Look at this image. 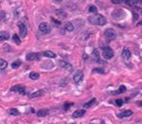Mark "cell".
<instances>
[{"label": "cell", "mask_w": 142, "mask_h": 124, "mask_svg": "<svg viewBox=\"0 0 142 124\" xmlns=\"http://www.w3.org/2000/svg\"><path fill=\"white\" fill-rule=\"evenodd\" d=\"M64 29L66 31H68V32H71V31H73V29H74V26H73V24L71 22H67L64 23Z\"/></svg>", "instance_id": "2e32d148"}, {"label": "cell", "mask_w": 142, "mask_h": 124, "mask_svg": "<svg viewBox=\"0 0 142 124\" xmlns=\"http://www.w3.org/2000/svg\"><path fill=\"white\" fill-rule=\"evenodd\" d=\"M89 22L93 24H97V25H105L107 23L106 18L99 14H96L94 16H91L89 18Z\"/></svg>", "instance_id": "6da1fadb"}, {"label": "cell", "mask_w": 142, "mask_h": 124, "mask_svg": "<svg viewBox=\"0 0 142 124\" xmlns=\"http://www.w3.org/2000/svg\"><path fill=\"white\" fill-rule=\"evenodd\" d=\"M123 100H122V99H117V100H116V105H117V106L118 107H121L122 106V105H123Z\"/></svg>", "instance_id": "83f0119b"}, {"label": "cell", "mask_w": 142, "mask_h": 124, "mask_svg": "<svg viewBox=\"0 0 142 124\" xmlns=\"http://www.w3.org/2000/svg\"><path fill=\"white\" fill-rule=\"evenodd\" d=\"M8 66V63L6 60H4L3 58H0V70H3L5 68H7Z\"/></svg>", "instance_id": "ffe728a7"}, {"label": "cell", "mask_w": 142, "mask_h": 124, "mask_svg": "<svg viewBox=\"0 0 142 124\" xmlns=\"http://www.w3.org/2000/svg\"><path fill=\"white\" fill-rule=\"evenodd\" d=\"M85 113H86V111H85V110H77V111H75L73 113H72V117H74V118H78V117L83 116Z\"/></svg>", "instance_id": "8fae6325"}, {"label": "cell", "mask_w": 142, "mask_h": 124, "mask_svg": "<svg viewBox=\"0 0 142 124\" xmlns=\"http://www.w3.org/2000/svg\"><path fill=\"white\" fill-rule=\"evenodd\" d=\"M39 31H40L42 34H48V33H50V31H51V28H50L49 24L47 22H42V23H40V25H39Z\"/></svg>", "instance_id": "5b68a950"}, {"label": "cell", "mask_w": 142, "mask_h": 124, "mask_svg": "<svg viewBox=\"0 0 142 124\" xmlns=\"http://www.w3.org/2000/svg\"><path fill=\"white\" fill-rule=\"evenodd\" d=\"M18 26H19V29H20V36L22 38H24L26 36V33H27V29H26V26L23 22H20L18 23Z\"/></svg>", "instance_id": "277c9868"}, {"label": "cell", "mask_w": 142, "mask_h": 124, "mask_svg": "<svg viewBox=\"0 0 142 124\" xmlns=\"http://www.w3.org/2000/svg\"><path fill=\"white\" fill-rule=\"evenodd\" d=\"M95 102H96V100L95 99H92L91 101H90L89 103H86L84 105V108L85 109H87V108H90V107H92L93 105V104H95Z\"/></svg>", "instance_id": "7402d4cb"}, {"label": "cell", "mask_w": 142, "mask_h": 124, "mask_svg": "<svg viewBox=\"0 0 142 124\" xmlns=\"http://www.w3.org/2000/svg\"><path fill=\"white\" fill-rule=\"evenodd\" d=\"M140 24H141V25H142V22H140Z\"/></svg>", "instance_id": "74e56055"}, {"label": "cell", "mask_w": 142, "mask_h": 124, "mask_svg": "<svg viewBox=\"0 0 142 124\" xmlns=\"http://www.w3.org/2000/svg\"><path fill=\"white\" fill-rule=\"evenodd\" d=\"M138 105H139V106H141V107H142V101H140V102L138 103Z\"/></svg>", "instance_id": "8d00e7d4"}, {"label": "cell", "mask_w": 142, "mask_h": 124, "mask_svg": "<svg viewBox=\"0 0 142 124\" xmlns=\"http://www.w3.org/2000/svg\"><path fill=\"white\" fill-rule=\"evenodd\" d=\"M20 66H21V61L20 60H17V61L13 62V64H12V68H14V69H17Z\"/></svg>", "instance_id": "603a6c76"}, {"label": "cell", "mask_w": 142, "mask_h": 124, "mask_svg": "<svg viewBox=\"0 0 142 124\" xmlns=\"http://www.w3.org/2000/svg\"><path fill=\"white\" fill-rule=\"evenodd\" d=\"M54 1H55L56 3H59V2H61L62 0H54Z\"/></svg>", "instance_id": "d590c367"}, {"label": "cell", "mask_w": 142, "mask_h": 124, "mask_svg": "<svg viewBox=\"0 0 142 124\" xmlns=\"http://www.w3.org/2000/svg\"><path fill=\"white\" fill-rule=\"evenodd\" d=\"M96 11H97V9H96L95 6L92 5V6H90L89 7V12H91V13H96Z\"/></svg>", "instance_id": "4316f807"}, {"label": "cell", "mask_w": 142, "mask_h": 124, "mask_svg": "<svg viewBox=\"0 0 142 124\" xmlns=\"http://www.w3.org/2000/svg\"><path fill=\"white\" fill-rule=\"evenodd\" d=\"M122 56H123L125 61H129L130 57H131V53H130V51L128 49H125L123 50V53H122Z\"/></svg>", "instance_id": "30bf717a"}, {"label": "cell", "mask_w": 142, "mask_h": 124, "mask_svg": "<svg viewBox=\"0 0 142 124\" xmlns=\"http://www.w3.org/2000/svg\"><path fill=\"white\" fill-rule=\"evenodd\" d=\"M56 14L58 15L59 18H64L67 17L66 13H65L63 10H57V11H56Z\"/></svg>", "instance_id": "d6986e66"}, {"label": "cell", "mask_w": 142, "mask_h": 124, "mask_svg": "<svg viewBox=\"0 0 142 124\" xmlns=\"http://www.w3.org/2000/svg\"><path fill=\"white\" fill-rule=\"evenodd\" d=\"M141 13H142V11H141Z\"/></svg>", "instance_id": "f35d334b"}, {"label": "cell", "mask_w": 142, "mask_h": 124, "mask_svg": "<svg viewBox=\"0 0 142 124\" xmlns=\"http://www.w3.org/2000/svg\"><path fill=\"white\" fill-rule=\"evenodd\" d=\"M48 113H49V110H47V109H42V110L37 111V115H38V116H40V117L47 116Z\"/></svg>", "instance_id": "4fadbf2b"}, {"label": "cell", "mask_w": 142, "mask_h": 124, "mask_svg": "<svg viewBox=\"0 0 142 124\" xmlns=\"http://www.w3.org/2000/svg\"><path fill=\"white\" fill-rule=\"evenodd\" d=\"M52 22H54V24H55L56 26H59V25H60V22H58V20H57V19H55V18H52Z\"/></svg>", "instance_id": "4dcf8cb0"}, {"label": "cell", "mask_w": 142, "mask_h": 124, "mask_svg": "<svg viewBox=\"0 0 142 124\" xmlns=\"http://www.w3.org/2000/svg\"><path fill=\"white\" fill-rule=\"evenodd\" d=\"M11 91H15V92H18V93H20V94L24 95V94H25V87H24L23 85L19 84V85L13 86V87L11 88Z\"/></svg>", "instance_id": "8992f818"}, {"label": "cell", "mask_w": 142, "mask_h": 124, "mask_svg": "<svg viewBox=\"0 0 142 124\" xmlns=\"http://www.w3.org/2000/svg\"><path fill=\"white\" fill-rule=\"evenodd\" d=\"M43 55H45L46 57H50V58H55L57 56V54L53 51H50V50H46L43 53Z\"/></svg>", "instance_id": "e0dca14e"}, {"label": "cell", "mask_w": 142, "mask_h": 124, "mask_svg": "<svg viewBox=\"0 0 142 124\" xmlns=\"http://www.w3.org/2000/svg\"><path fill=\"white\" fill-rule=\"evenodd\" d=\"M25 59L27 61H33V60H38L39 59V53H30L26 54Z\"/></svg>", "instance_id": "9c48e42d"}, {"label": "cell", "mask_w": 142, "mask_h": 124, "mask_svg": "<svg viewBox=\"0 0 142 124\" xmlns=\"http://www.w3.org/2000/svg\"><path fill=\"white\" fill-rule=\"evenodd\" d=\"M13 40L17 45H21V40H20V38H19V36L17 35V34H15V35L13 36Z\"/></svg>", "instance_id": "cb8c5ba5"}, {"label": "cell", "mask_w": 142, "mask_h": 124, "mask_svg": "<svg viewBox=\"0 0 142 124\" xmlns=\"http://www.w3.org/2000/svg\"><path fill=\"white\" fill-rule=\"evenodd\" d=\"M104 36L106 37L108 40H114L116 38V36H117V34H116V32L114 29L108 28V29H106L105 32H104Z\"/></svg>", "instance_id": "3957f363"}, {"label": "cell", "mask_w": 142, "mask_h": 124, "mask_svg": "<svg viewBox=\"0 0 142 124\" xmlns=\"http://www.w3.org/2000/svg\"><path fill=\"white\" fill-rule=\"evenodd\" d=\"M9 112H10V115H20V111H19L17 109H11Z\"/></svg>", "instance_id": "d4e9b609"}, {"label": "cell", "mask_w": 142, "mask_h": 124, "mask_svg": "<svg viewBox=\"0 0 142 124\" xmlns=\"http://www.w3.org/2000/svg\"><path fill=\"white\" fill-rule=\"evenodd\" d=\"M74 104L73 103H66V104H64V110H68L71 106H73Z\"/></svg>", "instance_id": "f546056e"}, {"label": "cell", "mask_w": 142, "mask_h": 124, "mask_svg": "<svg viewBox=\"0 0 142 124\" xmlns=\"http://www.w3.org/2000/svg\"><path fill=\"white\" fill-rule=\"evenodd\" d=\"M133 2H134L135 4H141L142 0H133Z\"/></svg>", "instance_id": "836d02e7"}, {"label": "cell", "mask_w": 142, "mask_h": 124, "mask_svg": "<svg viewBox=\"0 0 142 124\" xmlns=\"http://www.w3.org/2000/svg\"><path fill=\"white\" fill-rule=\"evenodd\" d=\"M59 66L63 68V69L67 70L68 72H72V70H73V67H72L70 63H68L66 61H63V60H59Z\"/></svg>", "instance_id": "52a82bcc"}, {"label": "cell", "mask_w": 142, "mask_h": 124, "mask_svg": "<svg viewBox=\"0 0 142 124\" xmlns=\"http://www.w3.org/2000/svg\"><path fill=\"white\" fill-rule=\"evenodd\" d=\"M10 37V34L7 31H1L0 32V41H6L8 40Z\"/></svg>", "instance_id": "7c38bea8"}, {"label": "cell", "mask_w": 142, "mask_h": 124, "mask_svg": "<svg viewBox=\"0 0 142 124\" xmlns=\"http://www.w3.org/2000/svg\"><path fill=\"white\" fill-rule=\"evenodd\" d=\"M132 115V111H123V112H121V113H119V117L120 118H124V117H128V116H130V115Z\"/></svg>", "instance_id": "9a60e30c"}, {"label": "cell", "mask_w": 142, "mask_h": 124, "mask_svg": "<svg viewBox=\"0 0 142 124\" xmlns=\"http://www.w3.org/2000/svg\"><path fill=\"white\" fill-rule=\"evenodd\" d=\"M93 56H94V58H95V60H97L98 62L100 61V59H99V53H98V51L96 50V49L93 50Z\"/></svg>", "instance_id": "484cf974"}, {"label": "cell", "mask_w": 142, "mask_h": 124, "mask_svg": "<svg viewBox=\"0 0 142 124\" xmlns=\"http://www.w3.org/2000/svg\"><path fill=\"white\" fill-rule=\"evenodd\" d=\"M43 93H44L43 90H38V91H35V92H33V93H30V94H29V98L40 97V96L43 95Z\"/></svg>", "instance_id": "5bb4252c"}, {"label": "cell", "mask_w": 142, "mask_h": 124, "mask_svg": "<svg viewBox=\"0 0 142 124\" xmlns=\"http://www.w3.org/2000/svg\"><path fill=\"white\" fill-rule=\"evenodd\" d=\"M102 55L105 59H110L114 56V51L110 47H103L102 48Z\"/></svg>", "instance_id": "7a4b0ae2"}, {"label": "cell", "mask_w": 142, "mask_h": 124, "mask_svg": "<svg viewBox=\"0 0 142 124\" xmlns=\"http://www.w3.org/2000/svg\"><path fill=\"white\" fill-rule=\"evenodd\" d=\"M126 2H127V4H129V5H132L133 3H134V2H133V0H127Z\"/></svg>", "instance_id": "d6a6232c"}, {"label": "cell", "mask_w": 142, "mask_h": 124, "mask_svg": "<svg viewBox=\"0 0 142 124\" xmlns=\"http://www.w3.org/2000/svg\"><path fill=\"white\" fill-rule=\"evenodd\" d=\"M126 92V86L125 85H121L120 88L118 89V90H116V91H113L112 94L113 95H117V94H122V93Z\"/></svg>", "instance_id": "ac0fdd59"}, {"label": "cell", "mask_w": 142, "mask_h": 124, "mask_svg": "<svg viewBox=\"0 0 142 124\" xmlns=\"http://www.w3.org/2000/svg\"><path fill=\"white\" fill-rule=\"evenodd\" d=\"M111 1L114 3V4H119V3H121L123 0H111Z\"/></svg>", "instance_id": "1f68e13d"}, {"label": "cell", "mask_w": 142, "mask_h": 124, "mask_svg": "<svg viewBox=\"0 0 142 124\" xmlns=\"http://www.w3.org/2000/svg\"><path fill=\"white\" fill-rule=\"evenodd\" d=\"M39 77H40V75L38 73H36V72H31L30 74H29V78H30L31 80H38Z\"/></svg>", "instance_id": "44dd1931"}, {"label": "cell", "mask_w": 142, "mask_h": 124, "mask_svg": "<svg viewBox=\"0 0 142 124\" xmlns=\"http://www.w3.org/2000/svg\"><path fill=\"white\" fill-rule=\"evenodd\" d=\"M4 17H5V13H4V12H2V13H1V17H0V19H3V18H4Z\"/></svg>", "instance_id": "e575fe53"}, {"label": "cell", "mask_w": 142, "mask_h": 124, "mask_svg": "<svg viewBox=\"0 0 142 124\" xmlns=\"http://www.w3.org/2000/svg\"><path fill=\"white\" fill-rule=\"evenodd\" d=\"M83 78H84L83 72L78 71L75 75H74V77H73V80H74V82H76V84H79V82H81V81L83 80Z\"/></svg>", "instance_id": "ba28073f"}, {"label": "cell", "mask_w": 142, "mask_h": 124, "mask_svg": "<svg viewBox=\"0 0 142 124\" xmlns=\"http://www.w3.org/2000/svg\"><path fill=\"white\" fill-rule=\"evenodd\" d=\"M93 73H100V74H103L104 71L100 69V68H95V69H93Z\"/></svg>", "instance_id": "f1b7e54d"}]
</instances>
